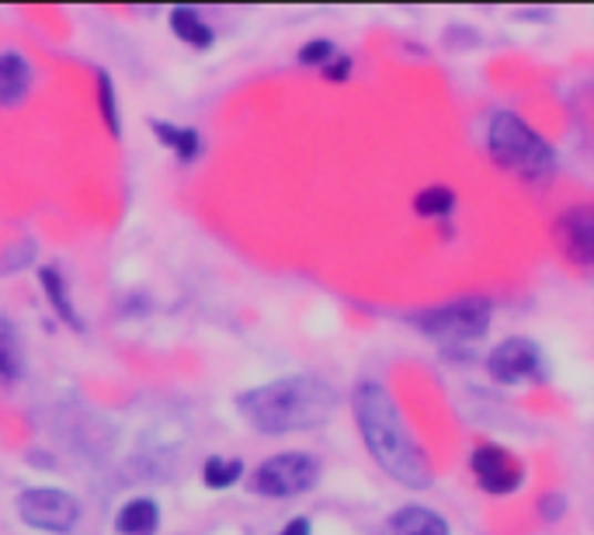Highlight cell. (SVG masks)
<instances>
[{
    "instance_id": "obj_15",
    "label": "cell",
    "mask_w": 594,
    "mask_h": 535,
    "mask_svg": "<svg viewBox=\"0 0 594 535\" xmlns=\"http://www.w3.org/2000/svg\"><path fill=\"white\" fill-rule=\"evenodd\" d=\"M153 133L164 143V150H171L181 164H192L202 153V136L188 125H174V122H153Z\"/></svg>"
},
{
    "instance_id": "obj_21",
    "label": "cell",
    "mask_w": 594,
    "mask_h": 535,
    "mask_svg": "<svg viewBox=\"0 0 594 535\" xmlns=\"http://www.w3.org/2000/svg\"><path fill=\"white\" fill-rule=\"evenodd\" d=\"M563 512H566V497L563 494H546V497L539 501V515L546 518V522H556Z\"/></svg>"
},
{
    "instance_id": "obj_2",
    "label": "cell",
    "mask_w": 594,
    "mask_h": 535,
    "mask_svg": "<svg viewBox=\"0 0 594 535\" xmlns=\"http://www.w3.org/2000/svg\"><path fill=\"white\" fill-rule=\"evenodd\" d=\"M240 418L262 435H296L324 428L338 411V390L317 375H281L237 397Z\"/></svg>"
},
{
    "instance_id": "obj_1",
    "label": "cell",
    "mask_w": 594,
    "mask_h": 535,
    "mask_svg": "<svg viewBox=\"0 0 594 535\" xmlns=\"http://www.w3.org/2000/svg\"><path fill=\"white\" fill-rule=\"evenodd\" d=\"M351 414L358 424V435L366 442L369 455L379 463V470L397 480L407 491H428L431 487V463L414 439V431L403 421L393 393L376 379H361L351 390Z\"/></svg>"
},
{
    "instance_id": "obj_10",
    "label": "cell",
    "mask_w": 594,
    "mask_h": 535,
    "mask_svg": "<svg viewBox=\"0 0 594 535\" xmlns=\"http://www.w3.org/2000/svg\"><path fill=\"white\" fill-rule=\"evenodd\" d=\"M32 91V63L18 49H0V109H18Z\"/></svg>"
},
{
    "instance_id": "obj_17",
    "label": "cell",
    "mask_w": 594,
    "mask_h": 535,
    "mask_svg": "<svg viewBox=\"0 0 594 535\" xmlns=\"http://www.w3.org/2000/svg\"><path fill=\"white\" fill-rule=\"evenodd\" d=\"M94 105L98 115L105 122V130L119 140L122 136V122H119V101H115V84L105 70H94Z\"/></svg>"
},
{
    "instance_id": "obj_16",
    "label": "cell",
    "mask_w": 594,
    "mask_h": 535,
    "mask_svg": "<svg viewBox=\"0 0 594 535\" xmlns=\"http://www.w3.org/2000/svg\"><path fill=\"white\" fill-rule=\"evenodd\" d=\"M240 476H244V463L237 455H209L202 463V483L213 491L234 487V483H240Z\"/></svg>"
},
{
    "instance_id": "obj_4",
    "label": "cell",
    "mask_w": 594,
    "mask_h": 535,
    "mask_svg": "<svg viewBox=\"0 0 594 535\" xmlns=\"http://www.w3.org/2000/svg\"><path fill=\"white\" fill-rule=\"evenodd\" d=\"M490 320H494V306L483 296H459L410 317V323L434 341H477L490 330Z\"/></svg>"
},
{
    "instance_id": "obj_14",
    "label": "cell",
    "mask_w": 594,
    "mask_h": 535,
    "mask_svg": "<svg viewBox=\"0 0 594 535\" xmlns=\"http://www.w3.org/2000/svg\"><path fill=\"white\" fill-rule=\"evenodd\" d=\"M39 278H42V292L49 296V302H53L57 317H60L66 327H73V330H84V320H81V313H76V306H73V299H70L66 278H63L57 268H42Z\"/></svg>"
},
{
    "instance_id": "obj_5",
    "label": "cell",
    "mask_w": 594,
    "mask_h": 535,
    "mask_svg": "<svg viewBox=\"0 0 594 535\" xmlns=\"http://www.w3.org/2000/svg\"><path fill=\"white\" fill-rule=\"evenodd\" d=\"M320 463L306 452H281L254 470V491L265 497H299L317 487Z\"/></svg>"
},
{
    "instance_id": "obj_23",
    "label": "cell",
    "mask_w": 594,
    "mask_h": 535,
    "mask_svg": "<svg viewBox=\"0 0 594 535\" xmlns=\"http://www.w3.org/2000/svg\"><path fill=\"white\" fill-rule=\"evenodd\" d=\"M278 535H314V532H309V518H289Z\"/></svg>"
},
{
    "instance_id": "obj_7",
    "label": "cell",
    "mask_w": 594,
    "mask_h": 535,
    "mask_svg": "<svg viewBox=\"0 0 594 535\" xmlns=\"http://www.w3.org/2000/svg\"><path fill=\"white\" fill-rule=\"evenodd\" d=\"M470 473L477 480V487L483 494H494V497H508L525 483L522 459L514 452H508L504 445H498V442H477L473 445Z\"/></svg>"
},
{
    "instance_id": "obj_22",
    "label": "cell",
    "mask_w": 594,
    "mask_h": 535,
    "mask_svg": "<svg viewBox=\"0 0 594 535\" xmlns=\"http://www.w3.org/2000/svg\"><path fill=\"white\" fill-rule=\"evenodd\" d=\"M320 73L327 76V81H348V76H351V60L338 53V56H334Z\"/></svg>"
},
{
    "instance_id": "obj_3",
    "label": "cell",
    "mask_w": 594,
    "mask_h": 535,
    "mask_svg": "<svg viewBox=\"0 0 594 535\" xmlns=\"http://www.w3.org/2000/svg\"><path fill=\"white\" fill-rule=\"evenodd\" d=\"M487 150H490V161H494L501 171L522 177L529 185H546L556 174L553 146L514 112H498L490 119Z\"/></svg>"
},
{
    "instance_id": "obj_11",
    "label": "cell",
    "mask_w": 594,
    "mask_h": 535,
    "mask_svg": "<svg viewBox=\"0 0 594 535\" xmlns=\"http://www.w3.org/2000/svg\"><path fill=\"white\" fill-rule=\"evenodd\" d=\"M386 532L390 535H449V522L438 512H431V507L407 504V507H400V512L390 515Z\"/></svg>"
},
{
    "instance_id": "obj_19",
    "label": "cell",
    "mask_w": 594,
    "mask_h": 535,
    "mask_svg": "<svg viewBox=\"0 0 594 535\" xmlns=\"http://www.w3.org/2000/svg\"><path fill=\"white\" fill-rule=\"evenodd\" d=\"M334 56H338V49H334V42H327V39H314L299 49V63L314 66V70H324Z\"/></svg>"
},
{
    "instance_id": "obj_20",
    "label": "cell",
    "mask_w": 594,
    "mask_h": 535,
    "mask_svg": "<svg viewBox=\"0 0 594 535\" xmlns=\"http://www.w3.org/2000/svg\"><path fill=\"white\" fill-rule=\"evenodd\" d=\"M21 372V354L8 335H0V379H14Z\"/></svg>"
},
{
    "instance_id": "obj_8",
    "label": "cell",
    "mask_w": 594,
    "mask_h": 535,
    "mask_svg": "<svg viewBox=\"0 0 594 535\" xmlns=\"http://www.w3.org/2000/svg\"><path fill=\"white\" fill-rule=\"evenodd\" d=\"M487 375L501 387H522L542 379V351L529 338H508L487 354Z\"/></svg>"
},
{
    "instance_id": "obj_9",
    "label": "cell",
    "mask_w": 594,
    "mask_h": 535,
    "mask_svg": "<svg viewBox=\"0 0 594 535\" xmlns=\"http://www.w3.org/2000/svg\"><path fill=\"white\" fill-rule=\"evenodd\" d=\"M553 234H556V244H560L566 261H574L577 268L594 265V216H591V206H571L566 213H560Z\"/></svg>"
},
{
    "instance_id": "obj_18",
    "label": "cell",
    "mask_w": 594,
    "mask_h": 535,
    "mask_svg": "<svg viewBox=\"0 0 594 535\" xmlns=\"http://www.w3.org/2000/svg\"><path fill=\"white\" fill-rule=\"evenodd\" d=\"M455 209V192L445 185H431L414 195V213L421 219H445Z\"/></svg>"
},
{
    "instance_id": "obj_13",
    "label": "cell",
    "mask_w": 594,
    "mask_h": 535,
    "mask_svg": "<svg viewBox=\"0 0 594 535\" xmlns=\"http://www.w3.org/2000/svg\"><path fill=\"white\" fill-rule=\"evenodd\" d=\"M167 21H171V32L181 42H188L192 49H209L216 42V32L209 29V21H205L195 8H174L167 14Z\"/></svg>"
},
{
    "instance_id": "obj_12",
    "label": "cell",
    "mask_w": 594,
    "mask_h": 535,
    "mask_svg": "<svg viewBox=\"0 0 594 535\" xmlns=\"http://www.w3.org/2000/svg\"><path fill=\"white\" fill-rule=\"evenodd\" d=\"M161 528V507L153 497H133L119 507L115 532L119 535H157Z\"/></svg>"
},
{
    "instance_id": "obj_6",
    "label": "cell",
    "mask_w": 594,
    "mask_h": 535,
    "mask_svg": "<svg viewBox=\"0 0 594 535\" xmlns=\"http://www.w3.org/2000/svg\"><path fill=\"white\" fill-rule=\"evenodd\" d=\"M18 515L29 528L70 535L76 522H81V504H76L73 494L57 487H29L18 497Z\"/></svg>"
}]
</instances>
